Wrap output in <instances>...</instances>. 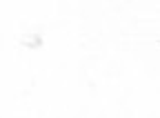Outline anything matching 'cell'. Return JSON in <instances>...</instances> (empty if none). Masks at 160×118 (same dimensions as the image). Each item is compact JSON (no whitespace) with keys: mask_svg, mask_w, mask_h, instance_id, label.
<instances>
[]
</instances>
